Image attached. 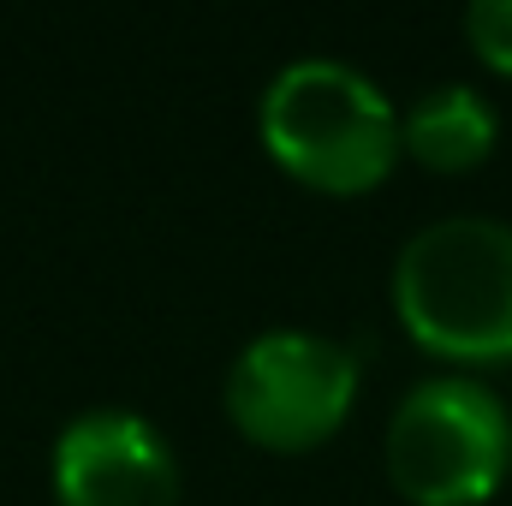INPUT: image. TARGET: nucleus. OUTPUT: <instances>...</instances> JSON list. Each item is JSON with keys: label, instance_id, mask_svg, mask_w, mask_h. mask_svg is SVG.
Returning <instances> with one entry per match:
<instances>
[{"label": "nucleus", "instance_id": "f257e3e1", "mask_svg": "<svg viewBox=\"0 0 512 506\" xmlns=\"http://www.w3.org/2000/svg\"><path fill=\"white\" fill-rule=\"evenodd\" d=\"M393 316L441 364H512V227L489 215H447L393 256Z\"/></svg>", "mask_w": 512, "mask_h": 506}, {"label": "nucleus", "instance_id": "f03ea898", "mask_svg": "<svg viewBox=\"0 0 512 506\" xmlns=\"http://www.w3.org/2000/svg\"><path fill=\"white\" fill-rule=\"evenodd\" d=\"M262 155L304 191L364 197L399 167V108L346 60H292L256 108Z\"/></svg>", "mask_w": 512, "mask_h": 506}, {"label": "nucleus", "instance_id": "7ed1b4c3", "mask_svg": "<svg viewBox=\"0 0 512 506\" xmlns=\"http://www.w3.org/2000/svg\"><path fill=\"white\" fill-rule=\"evenodd\" d=\"M387 477L411 506H483L501 495L512 471V411L507 399L477 376L417 381L382 441Z\"/></svg>", "mask_w": 512, "mask_h": 506}, {"label": "nucleus", "instance_id": "20e7f679", "mask_svg": "<svg viewBox=\"0 0 512 506\" xmlns=\"http://www.w3.org/2000/svg\"><path fill=\"white\" fill-rule=\"evenodd\" d=\"M358 405L352 346L310 328H268L227 370V417L262 453L328 447Z\"/></svg>", "mask_w": 512, "mask_h": 506}, {"label": "nucleus", "instance_id": "39448f33", "mask_svg": "<svg viewBox=\"0 0 512 506\" xmlns=\"http://www.w3.org/2000/svg\"><path fill=\"white\" fill-rule=\"evenodd\" d=\"M54 501L60 506H179V459L167 435L126 405L78 411L54 441Z\"/></svg>", "mask_w": 512, "mask_h": 506}, {"label": "nucleus", "instance_id": "423d86ee", "mask_svg": "<svg viewBox=\"0 0 512 506\" xmlns=\"http://www.w3.org/2000/svg\"><path fill=\"white\" fill-rule=\"evenodd\" d=\"M501 143V114L471 84H435L399 114V149L429 173H477Z\"/></svg>", "mask_w": 512, "mask_h": 506}, {"label": "nucleus", "instance_id": "0eeeda50", "mask_svg": "<svg viewBox=\"0 0 512 506\" xmlns=\"http://www.w3.org/2000/svg\"><path fill=\"white\" fill-rule=\"evenodd\" d=\"M465 42L495 78H512V0H477L465 12Z\"/></svg>", "mask_w": 512, "mask_h": 506}]
</instances>
